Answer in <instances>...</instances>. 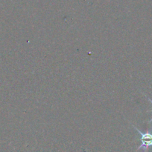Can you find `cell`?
<instances>
[{"mask_svg":"<svg viewBox=\"0 0 152 152\" xmlns=\"http://www.w3.org/2000/svg\"><path fill=\"white\" fill-rule=\"evenodd\" d=\"M132 126L141 136L139 139V140L141 141V145L137 148V151L142 150L144 152H146L148 150L149 147H152V132L151 131H148V132L143 133L134 125H132Z\"/></svg>","mask_w":152,"mask_h":152,"instance_id":"6da1fadb","label":"cell"},{"mask_svg":"<svg viewBox=\"0 0 152 152\" xmlns=\"http://www.w3.org/2000/svg\"><path fill=\"white\" fill-rule=\"evenodd\" d=\"M144 95H145V97L147 98L148 99V101H149V102H151V103H152V99H150V98H149L148 96H146L145 94H144ZM148 123H152V119H151V120H149V122H148Z\"/></svg>","mask_w":152,"mask_h":152,"instance_id":"7a4b0ae2","label":"cell"}]
</instances>
